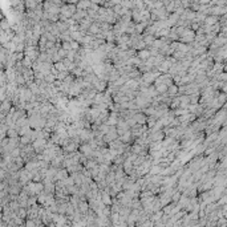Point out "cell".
Here are the masks:
<instances>
[{
	"mask_svg": "<svg viewBox=\"0 0 227 227\" xmlns=\"http://www.w3.org/2000/svg\"><path fill=\"white\" fill-rule=\"evenodd\" d=\"M181 106V97H173V100H171V104H170V109H177V108H179Z\"/></svg>",
	"mask_w": 227,
	"mask_h": 227,
	"instance_id": "24",
	"label": "cell"
},
{
	"mask_svg": "<svg viewBox=\"0 0 227 227\" xmlns=\"http://www.w3.org/2000/svg\"><path fill=\"white\" fill-rule=\"evenodd\" d=\"M222 91H223L225 93H227V82H226V84H223V85H222Z\"/></svg>",
	"mask_w": 227,
	"mask_h": 227,
	"instance_id": "37",
	"label": "cell"
},
{
	"mask_svg": "<svg viewBox=\"0 0 227 227\" xmlns=\"http://www.w3.org/2000/svg\"><path fill=\"white\" fill-rule=\"evenodd\" d=\"M25 227H37L36 219H25Z\"/></svg>",
	"mask_w": 227,
	"mask_h": 227,
	"instance_id": "35",
	"label": "cell"
},
{
	"mask_svg": "<svg viewBox=\"0 0 227 227\" xmlns=\"http://www.w3.org/2000/svg\"><path fill=\"white\" fill-rule=\"evenodd\" d=\"M23 64H24L25 68H32V65H33V61H32L29 57H27V56H25V57L23 59Z\"/></svg>",
	"mask_w": 227,
	"mask_h": 227,
	"instance_id": "33",
	"label": "cell"
},
{
	"mask_svg": "<svg viewBox=\"0 0 227 227\" xmlns=\"http://www.w3.org/2000/svg\"><path fill=\"white\" fill-rule=\"evenodd\" d=\"M125 159H126V157L124 154H117V155H114V158H113L112 162L116 163V165H122L125 162Z\"/></svg>",
	"mask_w": 227,
	"mask_h": 227,
	"instance_id": "20",
	"label": "cell"
},
{
	"mask_svg": "<svg viewBox=\"0 0 227 227\" xmlns=\"http://www.w3.org/2000/svg\"><path fill=\"white\" fill-rule=\"evenodd\" d=\"M162 170H163V167L161 166V165H153V166H151V169H150V171H149V174H151V176L161 174V173H162Z\"/></svg>",
	"mask_w": 227,
	"mask_h": 227,
	"instance_id": "21",
	"label": "cell"
},
{
	"mask_svg": "<svg viewBox=\"0 0 227 227\" xmlns=\"http://www.w3.org/2000/svg\"><path fill=\"white\" fill-rule=\"evenodd\" d=\"M0 39H2V44H6V42L11 41V37H9V35L7 33L6 31L2 29V35H0Z\"/></svg>",
	"mask_w": 227,
	"mask_h": 227,
	"instance_id": "31",
	"label": "cell"
},
{
	"mask_svg": "<svg viewBox=\"0 0 227 227\" xmlns=\"http://www.w3.org/2000/svg\"><path fill=\"white\" fill-rule=\"evenodd\" d=\"M101 27H100V21H94L93 24L91 25V28H89V31H88V33H91V35H98V33H101Z\"/></svg>",
	"mask_w": 227,
	"mask_h": 227,
	"instance_id": "10",
	"label": "cell"
},
{
	"mask_svg": "<svg viewBox=\"0 0 227 227\" xmlns=\"http://www.w3.org/2000/svg\"><path fill=\"white\" fill-rule=\"evenodd\" d=\"M142 36H144V40H145V42L148 45H151L154 42V40L157 39L154 35H150V33H142Z\"/></svg>",
	"mask_w": 227,
	"mask_h": 227,
	"instance_id": "25",
	"label": "cell"
},
{
	"mask_svg": "<svg viewBox=\"0 0 227 227\" xmlns=\"http://www.w3.org/2000/svg\"><path fill=\"white\" fill-rule=\"evenodd\" d=\"M218 23V16L215 15H211V16H207L205 19V24L206 25H215Z\"/></svg>",
	"mask_w": 227,
	"mask_h": 227,
	"instance_id": "19",
	"label": "cell"
},
{
	"mask_svg": "<svg viewBox=\"0 0 227 227\" xmlns=\"http://www.w3.org/2000/svg\"><path fill=\"white\" fill-rule=\"evenodd\" d=\"M80 0H67V3H70V4H77Z\"/></svg>",
	"mask_w": 227,
	"mask_h": 227,
	"instance_id": "38",
	"label": "cell"
},
{
	"mask_svg": "<svg viewBox=\"0 0 227 227\" xmlns=\"http://www.w3.org/2000/svg\"><path fill=\"white\" fill-rule=\"evenodd\" d=\"M24 4H25V8L27 9H35L39 7V4H42V3H40L39 0H24Z\"/></svg>",
	"mask_w": 227,
	"mask_h": 227,
	"instance_id": "12",
	"label": "cell"
},
{
	"mask_svg": "<svg viewBox=\"0 0 227 227\" xmlns=\"http://www.w3.org/2000/svg\"><path fill=\"white\" fill-rule=\"evenodd\" d=\"M155 110H157V108H155L154 105H151V104H150L149 106H146V108H144V109H142V112H144L148 117H149V116H154V114H155Z\"/></svg>",
	"mask_w": 227,
	"mask_h": 227,
	"instance_id": "18",
	"label": "cell"
},
{
	"mask_svg": "<svg viewBox=\"0 0 227 227\" xmlns=\"http://www.w3.org/2000/svg\"><path fill=\"white\" fill-rule=\"evenodd\" d=\"M47 197H48V194H47L45 191H42V193H40V194H37V202L40 203V205L42 206L45 203V201H47Z\"/></svg>",
	"mask_w": 227,
	"mask_h": 227,
	"instance_id": "27",
	"label": "cell"
},
{
	"mask_svg": "<svg viewBox=\"0 0 227 227\" xmlns=\"http://www.w3.org/2000/svg\"><path fill=\"white\" fill-rule=\"evenodd\" d=\"M178 89H179V87L177 84H171L169 87V89H167V94H169V96H171V97H176L178 94Z\"/></svg>",
	"mask_w": 227,
	"mask_h": 227,
	"instance_id": "17",
	"label": "cell"
},
{
	"mask_svg": "<svg viewBox=\"0 0 227 227\" xmlns=\"http://www.w3.org/2000/svg\"><path fill=\"white\" fill-rule=\"evenodd\" d=\"M20 144L21 145H28V144H32V138L29 134H25V136H21L20 137Z\"/></svg>",
	"mask_w": 227,
	"mask_h": 227,
	"instance_id": "28",
	"label": "cell"
},
{
	"mask_svg": "<svg viewBox=\"0 0 227 227\" xmlns=\"http://www.w3.org/2000/svg\"><path fill=\"white\" fill-rule=\"evenodd\" d=\"M195 36H197V32L193 31L191 28H185L182 32L181 37H179V41L181 42H185V44H191V42L195 40Z\"/></svg>",
	"mask_w": 227,
	"mask_h": 227,
	"instance_id": "2",
	"label": "cell"
},
{
	"mask_svg": "<svg viewBox=\"0 0 227 227\" xmlns=\"http://www.w3.org/2000/svg\"><path fill=\"white\" fill-rule=\"evenodd\" d=\"M157 121H158V118L155 117V116H149V117H148V122H146V125H148L149 129H153V127L155 126V124H157Z\"/></svg>",
	"mask_w": 227,
	"mask_h": 227,
	"instance_id": "22",
	"label": "cell"
},
{
	"mask_svg": "<svg viewBox=\"0 0 227 227\" xmlns=\"http://www.w3.org/2000/svg\"><path fill=\"white\" fill-rule=\"evenodd\" d=\"M70 176V173L68 171L67 167H60L57 169V174H56V181H63V179L68 178Z\"/></svg>",
	"mask_w": 227,
	"mask_h": 227,
	"instance_id": "6",
	"label": "cell"
},
{
	"mask_svg": "<svg viewBox=\"0 0 227 227\" xmlns=\"http://www.w3.org/2000/svg\"><path fill=\"white\" fill-rule=\"evenodd\" d=\"M165 2H173V0H165Z\"/></svg>",
	"mask_w": 227,
	"mask_h": 227,
	"instance_id": "40",
	"label": "cell"
},
{
	"mask_svg": "<svg viewBox=\"0 0 227 227\" xmlns=\"http://www.w3.org/2000/svg\"><path fill=\"white\" fill-rule=\"evenodd\" d=\"M108 85H109V81H106V80H102V78H98L96 82L93 84V87L97 89L98 92H105L108 89Z\"/></svg>",
	"mask_w": 227,
	"mask_h": 227,
	"instance_id": "3",
	"label": "cell"
},
{
	"mask_svg": "<svg viewBox=\"0 0 227 227\" xmlns=\"http://www.w3.org/2000/svg\"><path fill=\"white\" fill-rule=\"evenodd\" d=\"M122 166H124V170L126 171L127 176H129V174L134 170V163H133V161L129 159V158H126V159H125V162L122 163Z\"/></svg>",
	"mask_w": 227,
	"mask_h": 227,
	"instance_id": "9",
	"label": "cell"
},
{
	"mask_svg": "<svg viewBox=\"0 0 227 227\" xmlns=\"http://www.w3.org/2000/svg\"><path fill=\"white\" fill-rule=\"evenodd\" d=\"M112 2L114 3V4H121V2H122V0H112Z\"/></svg>",
	"mask_w": 227,
	"mask_h": 227,
	"instance_id": "39",
	"label": "cell"
},
{
	"mask_svg": "<svg viewBox=\"0 0 227 227\" xmlns=\"http://www.w3.org/2000/svg\"><path fill=\"white\" fill-rule=\"evenodd\" d=\"M154 87H155V89H157V92L159 93V94H165V93H167V89H169V87L166 84H153Z\"/></svg>",
	"mask_w": 227,
	"mask_h": 227,
	"instance_id": "16",
	"label": "cell"
},
{
	"mask_svg": "<svg viewBox=\"0 0 227 227\" xmlns=\"http://www.w3.org/2000/svg\"><path fill=\"white\" fill-rule=\"evenodd\" d=\"M11 27H12V24H9L7 19L3 17V20H2V29H3V31H7V29H9Z\"/></svg>",
	"mask_w": 227,
	"mask_h": 227,
	"instance_id": "32",
	"label": "cell"
},
{
	"mask_svg": "<svg viewBox=\"0 0 227 227\" xmlns=\"http://www.w3.org/2000/svg\"><path fill=\"white\" fill-rule=\"evenodd\" d=\"M31 130H32L31 125H29V124H25V125H23L20 129H19V134H20V137H21V136H25V134L29 133Z\"/></svg>",
	"mask_w": 227,
	"mask_h": 227,
	"instance_id": "23",
	"label": "cell"
},
{
	"mask_svg": "<svg viewBox=\"0 0 227 227\" xmlns=\"http://www.w3.org/2000/svg\"><path fill=\"white\" fill-rule=\"evenodd\" d=\"M57 28H59V31L63 33V32H67V31H69V24H68V21H63V20H59L57 23Z\"/></svg>",
	"mask_w": 227,
	"mask_h": 227,
	"instance_id": "15",
	"label": "cell"
},
{
	"mask_svg": "<svg viewBox=\"0 0 227 227\" xmlns=\"http://www.w3.org/2000/svg\"><path fill=\"white\" fill-rule=\"evenodd\" d=\"M53 65H55V68L57 69L59 72H63V70H68L67 67H65V64L63 63V60H61V61H57V63H55Z\"/></svg>",
	"mask_w": 227,
	"mask_h": 227,
	"instance_id": "29",
	"label": "cell"
},
{
	"mask_svg": "<svg viewBox=\"0 0 227 227\" xmlns=\"http://www.w3.org/2000/svg\"><path fill=\"white\" fill-rule=\"evenodd\" d=\"M137 56L142 60V61H146V60H149L150 57H151V53H150V51L148 49V48H145V49H141V51H138V53H137Z\"/></svg>",
	"mask_w": 227,
	"mask_h": 227,
	"instance_id": "11",
	"label": "cell"
},
{
	"mask_svg": "<svg viewBox=\"0 0 227 227\" xmlns=\"http://www.w3.org/2000/svg\"><path fill=\"white\" fill-rule=\"evenodd\" d=\"M155 78H157V76L154 74V72H146V73H142V81L145 82V84H148V85H153L154 84V81H155Z\"/></svg>",
	"mask_w": 227,
	"mask_h": 227,
	"instance_id": "4",
	"label": "cell"
},
{
	"mask_svg": "<svg viewBox=\"0 0 227 227\" xmlns=\"http://www.w3.org/2000/svg\"><path fill=\"white\" fill-rule=\"evenodd\" d=\"M61 47H63L64 49H67V51H70V49H72L70 41H63V42H61Z\"/></svg>",
	"mask_w": 227,
	"mask_h": 227,
	"instance_id": "36",
	"label": "cell"
},
{
	"mask_svg": "<svg viewBox=\"0 0 227 227\" xmlns=\"http://www.w3.org/2000/svg\"><path fill=\"white\" fill-rule=\"evenodd\" d=\"M78 150L81 151L82 154H85V155H87V157L89 158V155H91V153H92V151H93L94 149L92 148V146H91V144H89V142H82L81 145H80V149H78Z\"/></svg>",
	"mask_w": 227,
	"mask_h": 227,
	"instance_id": "7",
	"label": "cell"
},
{
	"mask_svg": "<svg viewBox=\"0 0 227 227\" xmlns=\"http://www.w3.org/2000/svg\"><path fill=\"white\" fill-rule=\"evenodd\" d=\"M77 11V4H70V3H65L61 6V12H60V20L67 21L68 19L73 17V15Z\"/></svg>",
	"mask_w": 227,
	"mask_h": 227,
	"instance_id": "1",
	"label": "cell"
},
{
	"mask_svg": "<svg viewBox=\"0 0 227 227\" xmlns=\"http://www.w3.org/2000/svg\"><path fill=\"white\" fill-rule=\"evenodd\" d=\"M44 80H45V81L48 82V84H53V82L56 81V80H57V77H56V74H53V73L51 72V73H48V74L45 76V78H44Z\"/></svg>",
	"mask_w": 227,
	"mask_h": 227,
	"instance_id": "30",
	"label": "cell"
},
{
	"mask_svg": "<svg viewBox=\"0 0 227 227\" xmlns=\"http://www.w3.org/2000/svg\"><path fill=\"white\" fill-rule=\"evenodd\" d=\"M77 209L81 211V214H87V212L89 211V209H91V206H89V202L88 201H80Z\"/></svg>",
	"mask_w": 227,
	"mask_h": 227,
	"instance_id": "13",
	"label": "cell"
},
{
	"mask_svg": "<svg viewBox=\"0 0 227 227\" xmlns=\"http://www.w3.org/2000/svg\"><path fill=\"white\" fill-rule=\"evenodd\" d=\"M120 138H121V141H122L124 144H129V145L133 144L134 140H136L134 137H133V134H131V130H130V129L127 130V131H125V133L122 134V136H120Z\"/></svg>",
	"mask_w": 227,
	"mask_h": 227,
	"instance_id": "5",
	"label": "cell"
},
{
	"mask_svg": "<svg viewBox=\"0 0 227 227\" xmlns=\"http://www.w3.org/2000/svg\"><path fill=\"white\" fill-rule=\"evenodd\" d=\"M87 16H88V11H87V9H77V11H76V13L73 15V19L77 23H80L82 19H85Z\"/></svg>",
	"mask_w": 227,
	"mask_h": 227,
	"instance_id": "8",
	"label": "cell"
},
{
	"mask_svg": "<svg viewBox=\"0 0 227 227\" xmlns=\"http://www.w3.org/2000/svg\"><path fill=\"white\" fill-rule=\"evenodd\" d=\"M44 191V182H36V194Z\"/></svg>",
	"mask_w": 227,
	"mask_h": 227,
	"instance_id": "34",
	"label": "cell"
},
{
	"mask_svg": "<svg viewBox=\"0 0 227 227\" xmlns=\"http://www.w3.org/2000/svg\"><path fill=\"white\" fill-rule=\"evenodd\" d=\"M7 136L9 137V138H15V137H20V134H19V130L16 129V127H9L8 131H7Z\"/></svg>",
	"mask_w": 227,
	"mask_h": 227,
	"instance_id": "26",
	"label": "cell"
},
{
	"mask_svg": "<svg viewBox=\"0 0 227 227\" xmlns=\"http://www.w3.org/2000/svg\"><path fill=\"white\" fill-rule=\"evenodd\" d=\"M92 6V2L91 0H80V2L77 3V9H88L91 8Z\"/></svg>",
	"mask_w": 227,
	"mask_h": 227,
	"instance_id": "14",
	"label": "cell"
}]
</instances>
